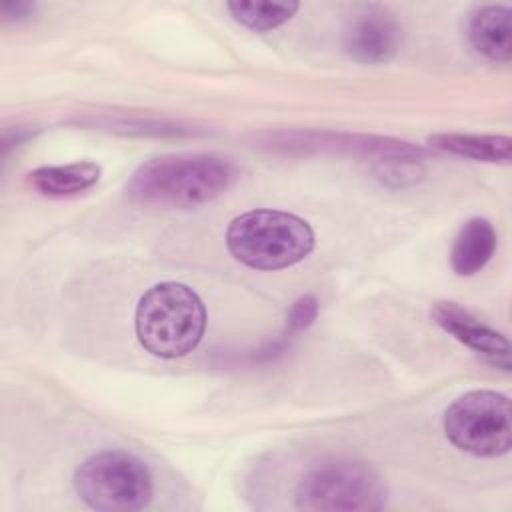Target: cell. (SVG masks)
Listing matches in <instances>:
<instances>
[{"mask_svg": "<svg viewBox=\"0 0 512 512\" xmlns=\"http://www.w3.org/2000/svg\"><path fill=\"white\" fill-rule=\"evenodd\" d=\"M400 46V26L382 6H366L344 32L346 52L364 64L388 62Z\"/></svg>", "mask_w": 512, "mask_h": 512, "instance_id": "cell-7", "label": "cell"}, {"mask_svg": "<svg viewBox=\"0 0 512 512\" xmlns=\"http://www.w3.org/2000/svg\"><path fill=\"white\" fill-rule=\"evenodd\" d=\"M428 144L440 152H448L462 158L482 162H510L512 140L500 134H462V132H440L428 136Z\"/></svg>", "mask_w": 512, "mask_h": 512, "instance_id": "cell-12", "label": "cell"}, {"mask_svg": "<svg viewBox=\"0 0 512 512\" xmlns=\"http://www.w3.org/2000/svg\"><path fill=\"white\" fill-rule=\"evenodd\" d=\"M100 172V166L88 160L40 166L28 174V182L42 196L66 198L92 188L100 180Z\"/></svg>", "mask_w": 512, "mask_h": 512, "instance_id": "cell-11", "label": "cell"}, {"mask_svg": "<svg viewBox=\"0 0 512 512\" xmlns=\"http://www.w3.org/2000/svg\"><path fill=\"white\" fill-rule=\"evenodd\" d=\"M74 490L94 510L136 512L152 502L154 480L138 456L124 450H104L78 466Z\"/></svg>", "mask_w": 512, "mask_h": 512, "instance_id": "cell-5", "label": "cell"}, {"mask_svg": "<svg viewBox=\"0 0 512 512\" xmlns=\"http://www.w3.org/2000/svg\"><path fill=\"white\" fill-rule=\"evenodd\" d=\"M444 434L462 452L478 458L504 456L512 448L510 398L496 390H472L444 412Z\"/></svg>", "mask_w": 512, "mask_h": 512, "instance_id": "cell-6", "label": "cell"}, {"mask_svg": "<svg viewBox=\"0 0 512 512\" xmlns=\"http://www.w3.org/2000/svg\"><path fill=\"white\" fill-rule=\"evenodd\" d=\"M232 18L256 32H266L288 22L300 8L294 0H234L226 4Z\"/></svg>", "mask_w": 512, "mask_h": 512, "instance_id": "cell-13", "label": "cell"}, {"mask_svg": "<svg viewBox=\"0 0 512 512\" xmlns=\"http://www.w3.org/2000/svg\"><path fill=\"white\" fill-rule=\"evenodd\" d=\"M34 4L30 2H6L2 4L0 12L4 16V20H12V22H20V20H26L34 14Z\"/></svg>", "mask_w": 512, "mask_h": 512, "instance_id": "cell-15", "label": "cell"}, {"mask_svg": "<svg viewBox=\"0 0 512 512\" xmlns=\"http://www.w3.org/2000/svg\"><path fill=\"white\" fill-rule=\"evenodd\" d=\"M388 488L366 462L336 458L314 466L298 484L294 504L304 512L382 510Z\"/></svg>", "mask_w": 512, "mask_h": 512, "instance_id": "cell-4", "label": "cell"}, {"mask_svg": "<svg viewBox=\"0 0 512 512\" xmlns=\"http://www.w3.org/2000/svg\"><path fill=\"white\" fill-rule=\"evenodd\" d=\"M134 328L138 342L152 356L166 360L182 358L204 336L206 308L190 286L160 282L140 296Z\"/></svg>", "mask_w": 512, "mask_h": 512, "instance_id": "cell-2", "label": "cell"}, {"mask_svg": "<svg viewBox=\"0 0 512 512\" xmlns=\"http://www.w3.org/2000/svg\"><path fill=\"white\" fill-rule=\"evenodd\" d=\"M238 178L236 166L214 154H170L142 162L130 176L126 192L154 208L186 210L222 196Z\"/></svg>", "mask_w": 512, "mask_h": 512, "instance_id": "cell-1", "label": "cell"}, {"mask_svg": "<svg viewBox=\"0 0 512 512\" xmlns=\"http://www.w3.org/2000/svg\"><path fill=\"white\" fill-rule=\"evenodd\" d=\"M432 318L444 332L474 350L488 364L506 372L510 370V344L506 336L484 324L472 312L454 302H438L432 308Z\"/></svg>", "mask_w": 512, "mask_h": 512, "instance_id": "cell-8", "label": "cell"}, {"mask_svg": "<svg viewBox=\"0 0 512 512\" xmlns=\"http://www.w3.org/2000/svg\"><path fill=\"white\" fill-rule=\"evenodd\" d=\"M470 46L490 62L512 58V10L504 4L476 8L466 24Z\"/></svg>", "mask_w": 512, "mask_h": 512, "instance_id": "cell-9", "label": "cell"}, {"mask_svg": "<svg viewBox=\"0 0 512 512\" xmlns=\"http://www.w3.org/2000/svg\"><path fill=\"white\" fill-rule=\"evenodd\" d=\"M496 250V230L490 220L486 218H470L458 230L452 252L450 264L458 276H472L480 272Z\"/></svg>", "mask_w": 512, "mask_h": 512, "instance_id": "cell-10", "label": "cell"}, {"mask_svg": "<svg viewBox=\"0 0 512 512\" xmlns=\"http://www.w3.org/2000/svg\"><path fill=\"white\" fill-rule=\"evenodd\" d=\"M318 316V302L312 294L300 296L286 314V324L290 332H302L306 330Z\"/></svg>", "mask_w": 512, "mask_h": 512, "instance_id": "cell-14", "label": "cell"}, {"mask_svg": "<svg viewBox=\"0 0 512 512\" xmlns=\"http://www.w3.org/2000/svg\"><path fill=\"white\" fill-rule=\"evenodd\" d=\"M228 252L254 270H282L314 250L310 224L282 210H250L236 216L226 230Z\"/></svg>", "mask_w": 512, "mask_h": 512, "instance_id": "cell-3", "label": "cell"}]
</instances>
